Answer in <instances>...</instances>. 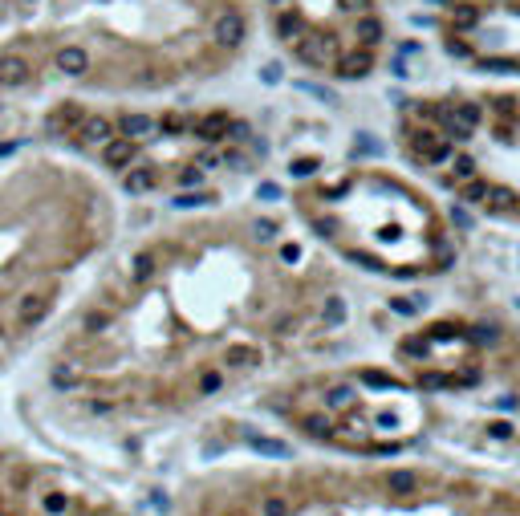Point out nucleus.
Returning <instances> with one entry per match:
<instances>
[{
  "label": "nucleus",
  "mask_w": 520,
  "mask_h": 516,
  "mask_svg": "<svg viewBox=\"0 0 520 516\" xmlns=\"http://www.w3.org/2000/svg\"><path fill=\"white\" fill-rule=\"evenodd\" d=\"M45 0H0V94L37 89Z\"/></svg>",
  "instance_id": "4"
},
{
  "label": "nucleus",
  "mask_w": 520,
  "mask_h": 516,
  "mask_svg": "<svg viewBox=\"0 0 520 516\" xmlns=\"http://www.w3.org/2000/svg\"><path fill=\"white\" fill-rule=\"evenodd\" d=\"M488 435H492V439H512L517 427H512L508 419H496V423H488Z\"/></svg>",
  "instance_id": "19"
},
{
  "label": "nucleus",
  "mask_w": 520,
  "mask_h": 516,
  "mask_svg": "<svg viewBox=\"0 0 520 516\" xmlns=\"http://www.w3.org/2000/svg\"><path fill=\"white\" fill-rule=\"evenodd\" d=\"M41 508H45L49 516H65V508H69V500H65V492H45Z\"/></svg>",
  "instance_id": "17"
},
{
  "label": "nucleus",
  "mask_w": 520,
  "mask_h": 516,
  "mask_svg": "<svg viewBox=\"0 0 520 516\" xmlns=\"http://www.w3.org/2000/svg\"><path fill=\"white\" fill-rule=\"evenodd\" d=\"M435 37L479 74H520V0H439Z\"/></svg>",
  "instance_id": "3"
},
{
  "label": "nucleus",
  "mask_w": 520,
  "mask_h": 516,
  "mask_svg": "<svg viewBox=\"0 0 520 516\" xmlns=\"http://www.w3.org/2000/svg\"><path fill=\"white\" fill-rule=\"evenodd\" d=\"M49 378H53V387H57V390H74L78 383H82V374H78L74 366H57Z\"/></svg>",
  "instance_id": "14"
},
{
  "label": "nucleus",
  "mask_w": 520,
  "mask_h": 516,
  "mask_svg": "<svg viewBox=\"0 0 520 516\" xmlns=\"http://www.w3.org/2000/svg\"><path fill=\"white\" fill-rule=\"evenodd\" d=\"M151 504H155V508H159V513H167V508H171V500H167V496H163V492H155V496H151Z\"/></svg>",
  "instance_id": "23"
},
{
  "label": "nucleus",
  "mask_w": 520,
  "mask_h": 516,
  "mask_svg": "<svg viewBox=\"0 0 520 516\" xmlns=\"http://www.w3.org/2000/svg\"><path fill=\"white\" fill-rule=\"evenodd\" d=\"M387 488H390V492H398V496H407V492H415V488H419V475L398 468V472L387 475Z\"/></svg>",
  "instance_id": "10"
},
{
  "label": "nucleus",
  "mask_w": 520,
  "mask_h": 516,
  "mask_svg": "<svg viewBox=\"0 0 520 516\" xmlns=\"http://www.w3.org/2000/svg\"><path fill=\"white\" fill-rule=\"evenodd\" d=\"M224 362H228V366H252V362H260V350H257V345L236 342V345H228V350H224Z\"/></svg>",
  "instance_id": "8"
},
{
  "label": "nucleus",
  "mask_w": 520,
  "mask_h": 516,
  "mask_svg": "<svg viewBox=\"0 0 520 516\" xmlns=\"http://www.w3.org/2000/svg\"><path fill=\"white\" fill-rule=\"evenodd\" d=\"M260 516H293V508H289L285 496H264L260 500Z\"/></svg>",
  "instance_id": "15"
},
{
  "label": "nucleus",
  "mask_w": 520,
  "mask_h": 516,
  "mask_svg": "<svg viewBox=\"0 0 520 516\" xmlns=\"http://www.w3.org/2000/svg\"><path fill=\"white\" fill-rule=\"evenodd\" d=\"M102 330H110V313H106V309L86 313V334H102Z\"/></svg>",
  "instance_id": "18"
},
{
  "label": "nucleus",
  "mask_w": 520,
  "mask_h": 516,
  "mask_svg": "<svg viewBox=\"0 0 520 516\" xmlns=\"http://www.w3.org/2000/svg\"><path fill=\"white\" fill-rule=\"evenodd\" d=\"M472 338H476L479 345H492V342H496V330H492V325H476V330H472Z\"/></svg>",
  "instance_id": "22"
},
{
  "label": "nucleus",
  "mask_w": 520,
  "mask_h": 516,
  "mask_svg": "<svg viewBox=\"0 0 520 516\" xmlns=\"http://www.w3.org/2000/svg\"><path fill=\"white\" fill-rule=\"evenodd\" d=\"M155 187V171L151 167H138V171H130L127 175V191L134 195V191H151Z\"/></svg>",
  "instance_id": "13"
},
{
  "label": "nucleus",
  "mask_w": 520,
  "mask_h": 516,
  "mask_svg": "<svg viewBox=\"0 0 520 516\" xmlns=\"http://www.w3.org/2000/svg\"><path fill=\"white\" fill-rule=\"evenodd\" d=\"M301 427H305V435H313V439H334V423H329V415H305Z\"/></svg>",
  "instance_id": "9"
},
{
  "label": "nucleus",
  "mask_w": 520,
  "mask_h": 516,
  "mask_svg": "<svg viewBox=\"0 0 520 516\" xmlns=\"http://www.w3.org/2000/svg\"><path fill=\"white\" fill-rule=\"evenodd\" d=\"M260 29L301 69L329 82H366L390 45L382 0H257Z\"/></svg>",
  "instance_id": "2"
},
{
  "label": "nucleus",
  "mask_w": 520,
  "mask_h": 516,
  "mask_svg": "<svg viewBox=\"0 0 520 516\" xmlns=\"http://www.w3.org/2000/svg\"><path fill=\"white\" fill-rule=\"evenodd\" d=\"M427 345H431V338H411V342H402V354H415V358H423V354H427Z\"/></svg>",
  "instance_id": "21"
},
{
  "label": "nucleus",
  "mask_w": 520,
  "mask_h": 516,
  "mask_svg": "<svg viewBox=\"0 0 520 516\" xmlns=\"http://www.w3.org/2000/svg\"><path fill=\"white\" fill-rule=\"evenodd\" d=\"M49 309H53V293H29V297L21 301V325H25V330L41 325L45 317H49Z\"/></svg>",
  "instance_id": "5"
},
{
  "label": "nucleus",
  "mask_w": 520,
  "mask_h": 516,
  "mask_svg": "<svg viewBox=\"0 0 520 516\" xmlns=\"http://www.w3.org/2000/svg\"><path fill=\"white\" fill-rule=\"evenodd\" d=\"M321 321H325V330H342L346 325V297H325Z\"/></svg>",
  "instance_id": "7"
},
{
  "label": "nucleus",
  "mask_w": 520,
  "mask_h": 516,
  "mask_svg": "<svg viewBox=\"0 0 520 516\" xmlns=\"http://www.w3.org/2000/svg\"><path fill=\"white\" fill-rule=\"evenodd\" d=\"M219 387H224V378H219L216 370H208V374L199 378V394H216Z\"/></svg>",
  "instance_id": "20"
},
{
  "label": "nucleus",
  "mask_w": 520,
  "mask_h": 516,
  "mask_svg": "<svg viewBox=\"0 0 520 516\" xmlns=\"http://www.w3.org/2000/svg\"><path fill=\"white\" fill-rule=\"evenodd\" d=\"M427 338H431V342H455V338H464V330L451 325V321H439V325L427 330Z\"/></svg>",
  "instance_id": "16"
},
{
  "label": "nucleus",
  "mask_w": 520,
  "mask_h": 516,
  "mask_svg": "<svg viewBox=\"0 0 520 516\" xmlns=\"http://www.w3.org/2000/svg\"><path fill=\"white\" fill-rule=\"evenodd\" d=\"M244 443L260 451V455H268V460H289L293 455V447L285 443V439H272V435H257V431H244Z\"/></svg>",
  "instance_id": "6"
},
{
  "label": "nucleus",
  "mask_w": 520,
  "mask_h": 516,
  "mask_svg": "<svg viewBox=\"0 0 520 516\" xmlns=\"http://www.w3.org/2000/svg\"><path fill=\"white\" fill-rule=\"evenodd\" d=\"M257 29V0H45V82L175 89L232 69Z\"/></svg>",
  "instance_id": "1"
},
{
  "label": "nucleus",
  "mask_w": 520,
  "mask_h": 516,
  "mask_svg": "<svg viewBox=\"0 0 520 516\" xmlns=\"http://www.w3.org/2000/svg\"><path fill=\"white\" fill-rule=\"evenodd\" d=\"M358 378H362V387H374V390H402V383L382 374V370H362Z\"/></svg>",
  "instance_id": "11"
},
{
  "label": "nucleus",
  "mask_w": 520,
  "mask_h": 516,
  "mask_svg": "<svg viewBox=\"0 0 520 516\" xmlns=\"http://www.w3.org/2000/svg\"><path fill=\"white\" fill-rule=\"evenodd\" d=\"M354 398H358L354 387H329L325 390V407H329V411H346V407H354Z\"/></svg>",
  "instance_id": "12"
}]
</instances>
